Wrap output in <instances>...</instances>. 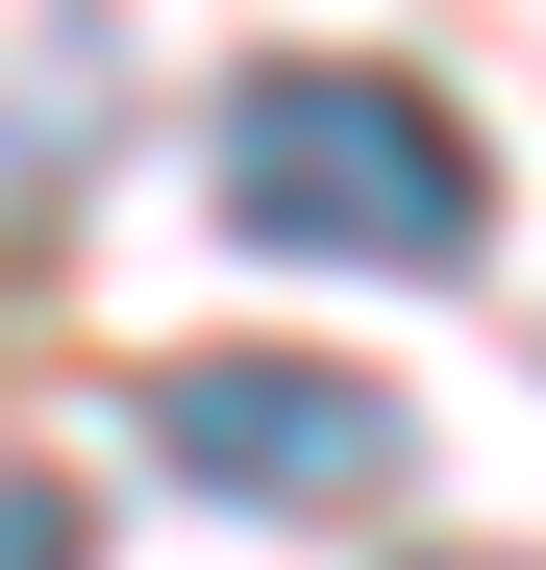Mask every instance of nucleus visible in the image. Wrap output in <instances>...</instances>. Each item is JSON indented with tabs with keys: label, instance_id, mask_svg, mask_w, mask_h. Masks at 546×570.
Masks as SVG:
<instances>
[{
	"label": "nucleus",
	"instance_id": "1",
	"mask_svg": "<svg viewBox=\"0 0 546 570\" xmlns=\"http://www.w3.org/2000/svg\"><path fill=\"white\" fill-rule=\"evenodd\" d=\"M224 224L299 273H472L497 149L422 100V75H248L224 100Z\"/></svg>",
	"mask_w": 546,
	"mask_h": 570
},
{
	"label": "nucleus",
	"instance_id": "2",
	"mask_svg": "<svg viewBox=\"0 0 546 570\" xmlns=\"http://www.w3.org/2000/svg\"><path fill=\"white\" fill-rule=\"evenodd\" d=\"M149 446L199 471V497L348 521V497L398 471V397H373V372H323V347H174V372H149Z\"/></svg>",
	"mask_w": 546,
	"mask_h": 570
},
{
	"label": "nucleus",
	"instance_id": "3",
	"mask_svg": "<svg viewBox=\"0 0 546 570\" xmlns=\"http://www.w3.org/2000/svg\"><path fill=\"white\" fill-rule=\"evenodd\" d=\"M0 570H75V497H50V471H0Z\"/></svg>",
	"mask_w": 546,
	"mask_h": 570
},
{
	"label": "nucleus",
	"instance_id": "4",
	"mask_svg": "<svg viewBox=\"0 0 546 570\" xmlns=\"http://www.w3.org/2000/svg\"><path fill=\"white\" fill-rule=\"evenodd\" d=\"M422 570H521V546H422Z\"/></svg>",
	"mask_w": 546,
	"mask_h": 570
}]
</instances>
